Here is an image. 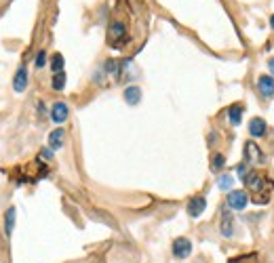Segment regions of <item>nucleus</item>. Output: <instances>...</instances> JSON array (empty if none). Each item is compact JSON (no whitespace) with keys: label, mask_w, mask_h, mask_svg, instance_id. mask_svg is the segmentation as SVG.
I'll list each match as a JSON object with an SVG mask.
<instances>
[{"label":"nucleus","mask_w":274,"mask_h":263,"mask_svg":"<svg viewBox=\"0 0 274 263\" xmlns=\"http://www.w3.org/2000/svg\"><path fill=\"white\" fill-rule=\"evenodd\" d=\"M51 85H53L55 91H63V87H66V74H63V72H57V74L53 76V82H51Z\"/></svg>","instance_id":"19"},{"label":"nucleus","mask_w":274,"mask_h":263,"mask_svg":"<svg viewBox=\"0 0 274 263\" xmlns=\"http://www.w3.org/2000/svg\"><path fill=\"white\" fill-rule=\"evenodd\" d=\"M15 219H17V210H15V207H9V209H6V213H4V236H6V238L13 234Z\"/></svg>","instance_id":"11"},{"label":"nucleus","mask_w":274,"mask_h":263,"mask_svg":"<svg viewBox=\"0 0 274 263\" xmlns=\"http://www.w3.org/2000/svg\"><path fill=\"white\" fill-rule=\"evenodd\" d=\"M63 139H66V131L63 129H55L49 135V147L51 150H61L63 147Z\"/></svg>","instance_id":"12"},{"label":"nucleus","mask_w":274,"mask_h":263,"mask_svg":"<svg viewBox=\"0 0 274 263\" xmlns=\"http://www.w3.org/2000/svg\"><path fill=\"white\" fill-rule=\"evenodd\" d=\"M268 68H270V72L274 74V57H270V59H268Z\"/></svg>","instance_id":"23"},{"label":"nucleus","mask_w":274,"mask_h":263,"mask_svg":"<svg viewBox=\"0 0 274 263\" xmlns=\"http://www.w3.org/2000/svg\"><path fill=\"white\" fill-rule=\"evenodd\" d=\"M232 228H234L232 226V215L228 213V210H224V213H221V236H224V238H230V236L234 234Z\"/></svg>","instance_id":"14"},{"label":"nucleus","mask_w":274,"mask_h":263,"mask_svg":"<svg viewBox=\"0 0 274 263\" xmlns=\"http://www.w3.org/2000/svg\"><path fill=\"white\" fill-rule=\"evenodd\" d=\"M232 183H234V179L230 175H221L218 179V188L224 190V192H232Z\"/></svg>","instance_id":"17"},{"label":"nucleus","mask_w":274,"mask_h":263,"mask_svg":"<svg viewBox=\"0 0 274 263\" xmlns=\"http://www.w3.org/2000/svg\"><path fill=\"white\" fill-rule=\"evenodd\" d=\"M240 118H243V105H240V104H232L230 107H228V120L237 126V124H240Z\"/></svg>","instance_id":"15"},{"label":"nucleus","mask_w":274,"mask_h":263,"mask_svg":"<svg viewBox=\"0 0 274 263\" xmlns=\"http://www.w3.org/2000/svg\"><path fill=\"white\" fill-rule=\"evenodd\" d=\"M224 166H226V158H224V154H213L211 169H213V171H221Z\"/></svg>","instance_id":"20"},{"label":"nucleus","mask_w":274,"mask_h":263,"mask_svg":"<svg viewBox=\"0 0 274 263\" xmlns=\"http://www.w3.org/2000/svg\"><path fill=\"white\" fill-rule=\"evenodd\" d=\"M104 70H106L108 76H118V74H120V66H118L116 59H108V61L104 63Z\"/></svg>","instance_id":"16"},{"label":"nucleus","mask_w":274,"mask_h":263,"mask_svg":"<svg viewBox=\"0 0 274 263\" xmlns=\"http://www.w3.org/2000/svg\"><path fill=\"white\" fill-rule=\"evenodd\" d=\"M13 88H15V93H23L28 88V68L25 66L17 68L15 78H13Z\"/></svg>","instance_id":"6"},{"label":"nucleus","mask_w":274,"mask_h":263,"mask_svg":"<svg viewBox=\"0 0 274 263\" xmlns=\"http://www.w3.org/2000/svg\"><path fill=\"white\" fill-rule=\"evenodd\" d=\"M247 202H249V198H247L243 190H232L230 194H228V207L234 210H243L247 207Z\"/></svg>","instance_id":"3"},{"label":"nucleus","mask_w":274,"mask_h":263,"mask_svg":"<svg viewBox=\"0 0 274 263\" xmlns=\"http://www.w3.org/2000/svg\"><path fill=\"white\" fill-rule=\"evenodd\" d=\"M63 55L61 53H55L53 55V59H51V68H53V72L57 74V72H63Z\"/></svg>","instance_id":"18"},{"label":"nucleus","mask_w":274,"mask_h":263,"mask_svg":"<svg viewBox=\"0 0 274 263\" xmlns=\"http://www.w3.org/2000/svg\"><path fill=\"white\" fill-rule=\"evenodd\" d=\"M34 63H36V68H44V66H47V53H44V51H38Z\"/></svg>","instance_id":"21"},{"label":"nucleus","mask_w":274,"mask_h":263,"mask_svg":"<svg viewBox=\"0 0 274 263\" xmlns=\"http://www.w3.org/2000/svg\"><path fill=\"white\" fill-rule=\"evenodd\" d=\"M205 209H207V200L202 196H196V198H192V200L188 202V215L190 217L202 215V213H205Z\"/></svg>","instance_id":"8"},{"label":"nucleus","mask_w":274,"mask_h":263,"mask_svg":"<svg viewBox=\"0 0 274 263\" xmlns=\"http://www.w3.org/2000/svg\"><path fill=\"white\" fill-rule=\"evenodd\" d=\"M70 116V107L68 104H63V101H55L53 107H51V120H53L55 124H63Z\"/></svg>","instance_id":"2"},{"label":"nucleus","mask_w":274,"mask_h":263,"mask_svg":"<svg viewBox=\"0 0 274 263\" xmlns=\"http://www.w3.org/2000/svg\"><path fill=\"white\" fill-rule=\"evenodd\" d=\"M190 253H192V242L188 238H177L173 242V255L177 259H186L190 257Z\"/></svg>","instance_id":"5"},{"label":"nucleus","mask_w":274,"mask_h":263,"mask_svg":"<svg viewBox=\"0 0 274 263\" xmlns=\"http://www.w3.org/2000/svg\"><path fill=\"white\" fill-rule=\"evenodd\" d=\"M257 88H259V93H262L264 97H272V95H274V78H272V76H268V74L259 76Z\"/></svg>","instance_id":"9"},{"label":"nucleus","mask_w":274,"mask_h":263,"mask_svg":"<svg viewBox=\"0 0 274 263\" xmlns=\"http://www.w3.org/2000/svg\"><path fill=\"white\" fill-rule=\"evenodd\" d=\"M245 156H247V162H253V164L264 162V154L257 147V143H253V141H247L245 143Z\"/></svg>","instance_id":"4"},{"label":"nucleus","mask_w":274,"mask_h":263,"mask_svg":"<svg viewBox=\"0 0 274 263\" xmlns=\"http://www.w3.org/2000/svg\"><path fill=\"white\" fill-rule=\"evenodd\" d=\"M40 156H42V158H47V160H51V156H53V154H51V150H42V152H40Z\"/></svg>","instance_id":"22"},{"label":"nucleus","mask_w":274,"mask_h":263,"mask_svg":"<svg viewBox=\"0 0 274 263\" xmlns=\"http://www.w3.org/2000/svg\"><path fill=\"white\" fill-rule=\"evenodd\" d=\"M270 25H272V30H274V15L270 17Z\"/></svg>","instance_id":"24"},{"label":"nucleus","mask_w":274,"mask_h":263,"mask_svg":"<svg viewBox=\"0 0 274 263\" xmlns=\"http://www.w3.org/2000/svg\"><path fill=\"white\" fill-rule=\"evenodd\" d=\"M249 135L251 137H264L266 135V123L264 118H251L249 120Z\"/></svg>","instance_id":"10"},{"label":"nucleus","mask_w":274,"mask_h":263,"mask_svg":"<svg viewBox=\"0 0 274 263\" xmlns=\"http://www.w3.org/2000/svg\"><path fill=\"white\" fill-rule=\"evenodd\" d=\"M125 101L129 105H137L142 101V88L139 87H127L125 88Z\"/></svg>","instance_id":"13"},{"label":"nucleus","mask_w":274,"mask_h":263,"mask_svg":"<svg viewBox=\"0 0 274 263\" xmlns=\"http://www.w3.org/2000/svg\"><path fill=\"white\" fill-rule=\"evenodd\" d=\"M127 36V28L120 21H116V23H112L110 25V30H108V38H110V42H114L112 47H120V40Z\"/></svg>","instance_id":"7"},{"label":"nucleus","mask_w":274,"mask_h":263,"mask_svg":"<svg viewBox=\"0 0 274 263\" xmlns=\"http://www.w3.org/2000/svg\"><path fill=\"white\" fill-rule=\"evenodd\" d=\"M243 181H245V185L251 192H262L264 190V183H266V177L259 175L257 171H247V175L243 177Z\"/></svg>","instance_id":"1"}]
</instances>
